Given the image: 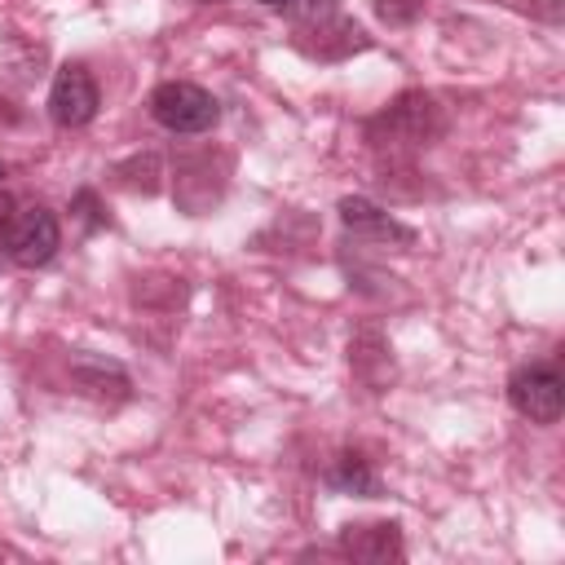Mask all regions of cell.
<instances>
[{"mask_svg": "<svg viewBox=\"0 0 565 565\" xmlns=\"http://www.w3.org/2000/svg\"><path fill=\"white\" fill-rule=\"evenodd\" d=\"M150 119L177 137H199V132H212L216 119H221V102L190 84V79H168L150 93Z\"/></svg>", "mask_w": 565, "mask_h": 565, "instance_id": "obj_2", "label": "cell"}, {"mask_svg": "<svg viewBox=\"0 0 565 565\" xmlns=\"http://www.w3.org/2000/svg\"><path fill=\"white\" fill-rule=\"evenodd\" d=\"M508 4L521 9V13H530V18H539V22H547V26L561 22V0H508Z\"/></svg>", "mask_w": 565, "mask_h": 565, "instance_id": "obj_17", "label": "cell"}, {"mask_svg": "<svg viewBox=\"0 0 565 565\" xmlns=\"http://www.w3.org/2000/svg\"><path fill=\"white\" fill-rule=\"evenodd\" d=\"M296 49L309 57V62H344L353 53H366L371 49V35L353 22V18H327V22H313V26H296Z\"/></svg>", "mask_w": 565, "mask_h": 565, "instance_id": "obj_8", "label": "cell"}, {"mask_svg": "<svg viewBox=\"0 0 565 565\" xmlns=\"http://www.w3.org/2000/svg\"><path fill=\"white\" fill-rule=\"evenodd\" d=\"M57 247H62V225H57V216H53L44 203H35V207H26V212L13 216V230H9V238H4V252H9L22 269L49 265V260L57 256Z\"/></svg>", "mask_w": 565, "mask_h": 565, "instance_id": "obj_6", "label": "cell"}, {"mask_svg": "<svg viewBox=\"0 0 565 565\" xmlns=\"http://www.w3.org/2000/svg\"><path fill=\"white\" fill-rule=\"evenodd\" d=\"M97 106H102V97H97L93 71H88L84 62L57 66L53 88H49V119H53L57 128H84V124H93Z\"/></svg>", "mask_w": 565, "mask_h": 565, "instance_id": "obj_5", "label": "cell"}, {"mask_svg": "<svg viewBox=\"0 0 565 565\" xmlns=\"http://www.w3.org/2000/svg\"><path fill=\"white\" fill-rule=\"evenodd\" d=\"M256 4H269V9H278V4H282V0H256Z\"/></svg>", "mask_w": 565, "mask_h": 565, "instance_id": "obj_19", "label": "cell"}, {"mask_svg": "<svg viewBox=\"0 0 565 565\" xmlns=\"http://www.w3.org/2000/svg\"><path fill=\"white\" fill-rule=\"evenodd\" d=\"M335 212H340V225L353 234V238H362V243H375V247H415V230L411 225H402L397 216H388L380 203H371V199H362V194H344L340 203H335Z\"/></svg>", "mask_w": 565, "mask_h": 565, "instance_id": "obj_7", "label": "cell"}, {"mask_svg": "<svg viewBox=\"0 0 565 565\" xmlns=\"http://www.w3.org/2000/svg\"><path fill=\"white\" fill-rule=\"evenodd\" d=\"M340 547L353 556V561H366V565H380V561H402L406 547H402V525L397 521H349L340 530Z\"/></svg>", "mask_w": 565, "mask_h": 565, "instance_id": "obj_9", "label": "cell"}, {"mask_svg": "<svg viewBox=\"0 0 565 565\" xmlns=\"http://www.w3.org/2000/svg\"><path fill=\"white\" fill-rule=\"evenodd\" d=\"M71 212L84 221V230H102V225H110V216L102 212V203H97L93 190H79V194L71 199Z\"/></svg>", "mask_w": 565, "mask_h": 565, "instance_id": "obj_16", "label": "cell"}, {"mask_svg": "<svg viewBox=\"0 0 565 565\" xmlns=\"http://www.w3.org/2000/svg\"><path fill=\"white\" fill-rule=\"evenodd\" d=\"M225 185H230V154H221V150H194V154H181L177 159L172 199H177V207L185 216H207L225 199Z\"/></svg>", "mask_w": 565, "mask_h": 565, "instance_id": "obj_3", "label": "cell"}, {"mask_svg": "<svg viewBox=\"0 0 565 565\" xmlns=\"http://www.w3.org/2000/svg\"><path fill=\"white\" fill-rule=\"evenodd\" d=\"M159 177H163V159L159 154H132V159H124L119 168H115V181L124 185V190H132V194H154L159 190Z\"/></svg>", "mask_w": 565, "mask_h": 565, "instance_id": "obj_13", "label": "cell"}, {"mask_svg": "<svg viewBox=\"0 0 565 565\" xmlns=\"http://www.w3.org/2000/svg\"><path fill=\"white\" fill-rule=\"evenodd\" d=\"M371 9L384 26H411V22H419L424 0H371Z\"/></svg>", "mask_w": 565, "mask_h": 565, "instance_id": "obj_14", "label": "cell"}, {"mask_svg": "<svg viewBox=\"0 0 565 565\" xmlns=\"http://www.w3.org/2000/svg\"><path fill=\"white\" fill-rule=\"evenodd\" d=\"M0 177H4V163H0Z\"/></svg>", "mask_w": 565, "mask_h": 565, "instance_id": "obj_20", "label": "cell"}, {"mask_svg": "<svg viewBox=\"0 0 565 565\" xmlns=\"http://www.w3.org/2000/svg\"><path fill=\"white\" fill-rule=\"evenodd\" d=\"M71 380H75V388H79L84 397H93V402H102V406H119V402H128V393H132L124 366H119V362H106V358H75V362H71Z\"/></svg>", "mask_w": 565, "mask_h": 565, "instance_id": "obj_11", "label": "cell"}, {"mask_svg": "<svg viewBox=\"0 0 565 565\" xmlns=\"http://www.w3.org/2000/svg\"><path fill=\"white\" fill-rule=\"evenodd\" d=\"M508 402L516 415H525L530 424H556L565 411V384L561 371L547 362H530L521 371L508 375Z\"/></svg>", "mask_w": 565, "mask_h": 565, "instance_id": "obj_4", "label": "cell"}, {"mask_svg": "<svg viewBox=\"0 0 565 565\" xmlns=\"http://www.w3.org/2000/svg\"><path fill=\"white\" fill-rule=\"evenodd\" d=\"M349 366L375 393L384 384H393V344H388V335L375 322H366V327L353 331V340H349Z\"/></svg>", "mask_w": 565, "mask_h": 565, "instance_id": "obj_10", "label": "cell"}, {"mask_svg": "<svg viewBox=\"0 0 565 565\" xmlns=\"http://www.w3.org/2000/svg\"><path fill=\"white\" fill-rule=\"evenodd\" d=\"M13 216H18V203H13V194H9V190H0V247H4L9 230H13Z\"/></svg>", "mask_w": 565, "mask_h": 565, "instance_id": "obj_18", "label": "cell"}, {"mask_svg": "<svg viewBox=\"0 0 565 565\" xmlns=\"http://www.w3.org/2000/svg\"><path fill=\"white\" fill-rule=\"evenodd\" d=\"M446 132V106L424 93V88H411L402 97H393L375 119H366V141L384 154H411V150H424L433 141H441Z\"/></svg>", "mask_w": 565, "mask_h": 565, "instance_id": "obj_1", "label": "cell"}, {"mask_svg": "<svg viewBox=\"0 0 565 565\" xmlns=\"http://www.w3.org/2000/svg\"><path fill=\"white\" fill-rule=\"evenodd\" d=\"M327 486L340 494H358V499H375L380 494V477L371 468V459L362 450H340L327 468Z\"/></svg>", "mask_w": 565, "mask_h": 565, "instance_id": "obj_12", "label": "cell"}, {"mask_svg": "<svg viewBox=\"0 0 565 565\" xmlns=\"http://www.w3.org/2000/svg\"><path fill=\"white\" fill-rule=\"evenodd\" d=\"M340 13V0H287V18L296 26H313V22H327Z\"/></svg>", "mask_w": 565, "mask_h": 565, "instance_id": "obj_15", "label": "cell"}]
</instances>
